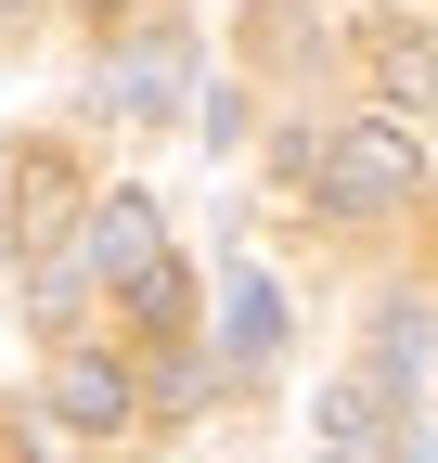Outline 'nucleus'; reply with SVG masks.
Listing matches in <instances>:
<instances>
[{
    "instance_id": "obj_11",
    "label": "nucleus",
    "mask_w": 438,
    "mask_h": 463,
    "mask_svg": "<svg viewBox=\"0 0 438 463\" xmlns=\"http://www.w3.org/2000/svg\"><path fill=\"white\" fill-rule=\"evenodd\" d=\"M90 14H129V0H90Z\"/></svg>"
},
{
    "instance_id": "obj_9",
    "label": "nucleus",
    "mask_w": 438,
    "mask_h": 463,
    "mask_svg": "<svg viewBox=\"0 0 438 463\" xmlns=\"http://www.w3.org/2000/svg\"><path fill=\"white\" fill-rule=\"evenodd\" d=\"M374 361H387V386H413V373H425V309H413V297L374 322Z\"/></svg>"
},
{
    "instance_id": "obj_10",
    "label": "nucleus",
    "mask_w": 438,
    "mask_h": 463,
    "mask_svg": "<svg viewBox=\"0 0 438 463\" xmlns=\"http://www.w3.org/2000/svg\"><path fill=\"white\" fill-rule=\"evenodd\" d=\"M155 399H168V412H194V399H206V361H194V347H168V373H155Z\"/></svg>"
},
{
    "instance_id": "obj_7",
    "label": "nucleus",
    "mask_w": 438,
    "mask_h": 463,
    "mask_svg": "<svg viewBox=\"0 0 438 463\" xmlns=\"http://www.w3.org/2000/svg\"><path fill=\"white\" fill-rule=\"evenodd\" d=\"M361 65L387 78V103H438V52H425V26H361Z\"/></svg>"
},
{
    "instance_id": "obj_6",
    "label": "nucleus",
    "mask_w": 438,
    "mask_h": 463,
    "mask_svg": "<svg viewBox=\"0 0 438 463\" xmlns=\"http://www.w3.org/2000/svg\"><path fill=\"white\" fill-rule=\"evenodd\" d=\"M271 347H284V283H271V270H233V283H219V361L258 373Z\"/></svg>"
},
{
    "instance_id": "obj_4",
    "label": "nucleus",
    "mask_w": 438,
    "mask_h": 463,
    "mask_svg": "<svg viewBox=\"0 0 438 463\" xmlns=\"http://www.w3.org/2000/svg\"><path fill=\"white\" fill-rule=\"evenodd\" d=\"M322 463H400V386H374V373L322 386Z\"/></svg>"
},
{
    "instance_id": "obj_3",
    "label": "nucleus",
    "mask_w": 438,
    "mask_h": 463,
    "mask_svg": "<svg viewBox=\"0 0 438 463\" xmlns=\"http://www.w3.org/2000/svg\"><path fill=\"white\" fill-rule=\"evenodd\" d=\"M129 412H142L129 361H103V347H65V361H52V425L65 438H117Z\"/></svg>"
},
{
    "instance_id": "obj_1",
    "label": "nucleus",
    "mask_w": 438,
    "mask_h": 463,
    "mask_svg": "<svg viewBox=\"0 0 438 463\" xmlns=\"http://www.w3.org/2000/svg\"><path fill=\"white\" fill-rule=\"evenodd\" d=\"M309 194L336 206V219H387V206L425 194V142L400 129V116H348V129L309 155Z\"/></svg>"
},
{
    "instance_id": "obj_2",
    "label": "nucleus",
    "mask_w": 438,
    "mask_h": 463,
    "mask_svg": "<svg viewBox=\"0 0 438 463\" xmlns=\"http://www.w3.org/2000/svg\"><path fill=\"white\" fill-rule=\"evenodd\" d=\"M181 90H194V39L181 26L117 39V65H103V103H117V116H181Z\"/></svg>"
},
{
    "instance_id": "obj_5",
    "label": "nucleus",
    "mask_w": 438,
    "mask_h": 463,
    "mask_svg": "<svg viewBox=\"0 0 438 463\" xmlns=\"http://www.w3.org/2000/svg\"><path fill=\"white\" fill-rule=\"evenodd\" d=\"M78 258H90V283H117V297H129V283H142L155 258H168V219H155V194H103Z\"/></svg>"
},
{
    "instance_id": "obj_8",
    "label": "nucleus",
    "mask_w": 438,
    "mask_h": 463,
    "mask_svg": "<svg viewBox=\"0 0 438 463\" xmlns=\"http://www.w3.org/2000/svg\"><path fill=\"white\" fill-rule=\"evenodd\" d=\"M181 309H194V283H181L168 258H155V270L129 283V322H142V335H181Z\"/></svg>"
}]
</instances>
